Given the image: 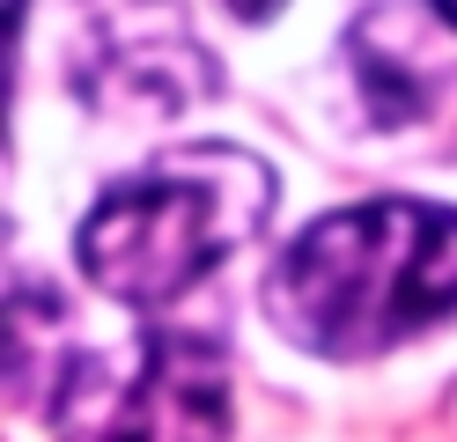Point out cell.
Listing matches in <instances>:
<instances>
[{
    "instance_id": "obj_1",
    "label": "cell",
    "mask_w": 457,
    "mask_h": 442,
    "mask_svg": "<svg viewBox=\"0 0 457 442\" xmlns=\"http://www.w3.org/2000/svg\"><path fill=\"white\" fill-rule=\"evenodd\" d=\"M457 310V206L361 199L318 214L266 273L273 332L318 362H369Z\"/></svg>"
},
{
    "instance_id": "obj_2",
    "label": "cell",
    "mask_w": 457,
    "mask_h": 442,
    "mask_svg": "<svg viewBox=\"0 0 457 442\" xmlns=\"http://www.w3.org/2000/svg\"><path fill=\"white\" fill-rule=\"evenodd\" d=\"M280 177L251 147H170L162 163L104 185V199L74 229L81 280L104 288L126 310H162L192 295L228 251H244L266 229Z\"/></svg>"
},
{
    "instance_id": "obj_3",
    "label": "cell",
    "mask_w": 457,
    "mask_h": 442,
    "mask_svg": "<svg viewBox=\"0 0 457 442\" xmlns=\"http://www.w3.org/2000/svg\"><path fill=\"white\" fill-rule=\"evenodd\" d=\"M52 442H228V354L170 324L74 354L52 391Z\"/></svg>"
},
{
    "instance_id": "obj_4",
    "label": "cell",
    "mask_w": 457,
    "mask_h": 442,
    "mask_svg": "<svg viewBox=\"0 0 457 442\" xmlns=\"http://www.w3.org/2000/svg\"><path fill=\"white\" fill-rule=\"evenodd\" d=\"M89 52H81V96H89L96 111H140V118H155V111H178L192 96H207L214 88V67H207V52L192 45V29L155 8V0H140V8L126 15H96L89 22Z\"/></svg>"
},
{
    "instance_id": "obj_5",
    "label": "cell",
    "mask_w": 457,
    "mask_h": 442,
    "mask_svg": "<svg viewBox=\"0 0 457 442\" xmlns=\"http://www.w3.org/2000/svg\"><path fill=\"white\" fill-rule=\"evenodd\" d=\"M391 52L377 45V22L369 15H354V29H347V59H354V81H361V104H369V118L377 126H413V118L428 111V96H436V74L420 67V45H413V29H406V15L391 8Z\"/></svg>"
},
{
    "instance_id": "obj_6",
    "label": "cell",
    "mask_w": 457,
    "mask_h": 442,
    "mask_svg": "<svg viewBox=\"0 0 457 442\" xmlns=\"http://www.w3.org/2000/svg\"><path fill=\"white\" fill-rule=\"evenodd\" d=\"M280 8H288V0H228V15H237V22H266Z\"/></svg>"
},
{
    "instance_id": "obj_7",
    "label": "cell",
    "mask_w": 457,
    "mask_h": 442,
    "mask_svg": "<svg viewBox=\"0 0 457 442\" xmlns=\"http://www.w3.org/2000/svg\"><path fill=\"white\" fill-rule=\"evenodd\" d=\"M428 15H436L443 29H457V0H428Z\"/></svg>"
}]
</instances>
